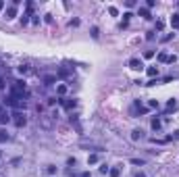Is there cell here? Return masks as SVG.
I'll use <instances>...</instances> for the list:
<instances>
[{"instance_id":"cell-1","label":"cell","mask_w":179,"mask_h":177,"mask_svg":"<svg viewBox=\"0 0 179 177\" xmlns=\"http://www.w3.org/2000/svg\"><path fill=\"white\" fill-rule=\"evenodd\" d=\"M129 69H133V71H142V69H144V63H142V58H138V56L129 58Z\"/></svg>"},{"instance_id":"cell-2","label":"cell","mask_w":179,"mask_h":177,"mask_svg":"<svg viewBox=\"0 0 179 177\" xmlns=\"http://www.w3.org/2000/svg\"><path fill=\"white\" fill-rule=\"evenodd\" d=\"M11 117H15L13 121H15V125H17V127H23V125L27 123V119H25V115H23V113H15V115H11Z\"/></svg>"},{"instance_id":"cell-3","label":"cell","mask_w":179,"mask_h":177,"mask_svg":"<svg viewBox=\"0 0 179 177\" xmlns=\"http://www.w3.org/2000/svg\"><path fill=\"white\" fill-rule=\"evenodd\" d=\"M4 17H6V19H15V17H17V6H9L6 13H4Z\"/></svg>"},{"instance_id":"cell-4","label":"cell","mask_w":179,"mask_h":177,"mask_svg":"<svg viewBox=\"0 0 179 177\" xmlns=\"http://www.w3.org/2000/svg\"><path fill=\"white\" fill-rule=\"evenodd\" d=\"M56 83V75H44V85H54Z\"/></svg>"},{"instance_id":"cell-5","label":"cell","mask_w":179,"mask_h":177,"mask_svg":"<svg viewBox=\"0 0 179 177\" xmlns=\"http://www.w3.org/2000/svg\"><path fill=\"white\" fill-rule=\"evenodd\" d=\"M60 104H63L65 108H75V100H69V98H63Z\"/></svg>"},{"instance_id":"cell-6","label":"cell","mask_w":179,"mask_h":177,"mask_svg":"<svg viewBox=\"0 0 179 177\" xmlns=\"http://www.w3.org/2000/svg\"><path fill=\"white\" fill-rule=\"evenodd\" d=\"M171 27H173V29H179V13H175V15L171 17Z\"/></svg>"},{"instance_id":"cell-7","label":"cell","mask_w":179,"mask_h":177,"mask_svg":"<svg viewBox=\"0 0 179 177\" xmlns=\"http://www.w3.org/2000/svg\"><path fill=\"white\" fill-rule=\"evenodd\" d=\"M138 15H140V17H144V19H152V17H150V11H148V9H144V6H140V9H138Z\"/></svg>"},{"instance_id":"cell-8","label":"cell","mask_w":179,"mask_h":177,"mask_svg":"<svg viewBox=\"0 0 179 177\" xmlns=\"http://www.w3.org/2000/svg\"><path fill=\"white\" fill-rule=\"evenodd\" d=\"M98 161H100L98 154H90V156H87V165H96Z\"/></svg>"},{"instance_id":"cell-9","label":"cell","mask_w":179,"mask_h":177,"mask_svg":"<svg viewBox=\"0 0 179 177\" xmlns=\"http://www.w3.org/2000/svg\"><path fill=\"white\" fill-rule=\"evenodd\" d=\"M146 73H148L150 77H156V75H158V67H148Z\"/></svg>"},{"instance_id":"cell-10","label":"cell","mask_w":179,"mask_h":177,"mask_svg":"<svg viewBox=\"0 0 179 177\" xmlns=\"http://www.w3.org/2000/svg\"><path fill=\"white\" fill-rule=\"evenodd\" d=\"M175 108H177V102H175V98H171V100L167 102V110L171 113V110H175Z\"/></svg>"},{"instance_id":"cell-11","label":"cell","mask_w":179,"mask_h":177,"mask_svg":"<svg viewBox=\"0 0 179 177\" xmlns=\"http://www.w3.org/2000/svg\"><path fill=\"white\" fill-rule=\"evenodd\" d=\"M108 175H110V177H119V175H121V169H119V167H113V169L108 171Z\"/></svg>"},{"instance_id":"cell-12","label":"cell","mask_w":179,"mask_h":177,"mask_svg":"<svg viewBox=\"0 0 179 177\" xmlns=\"http://www.w3.org/2000/svg\"><path fill=\"white\" fill-rule=\"evenodd\" d=\"M11 121V115L9 113H2V115H0V123H2V125H6Z\"/></svg>"},{"instance_id":"cell-13","label":"cell","mask_w":179,"mask_h":177,"mask_svg":"<svg viewBox=\"0 0 179 177\" xmlns=\"http://www.w3.org/2000/svg\"><path fill=\"white\" fill-rule=\"evenodd\" d=\"M131 140H142V131L140 129H133L131 131Z\"/></svg>"},{"instance_id":"cell-14","label":"cell","mask_w":179,"mask_h":177,"mask_svg":"<svg viewBox=\"0 0 179 177\" xmlns=\"http://www.w3.org/2000/svg\"><path fill=\"white\" fill-rule=\"evenodd\" d=\"M9 140V134H6V129H0V142H6Z\"/></svg>"},{"instance_id":"cell-15","label":"cell","mask_w":179,"mask_h":177,"mask_svg":"<svg viewBox=\"0 0 179 177\" xmlns=\"http://www.w3.org/2000/svg\"><path fill=\"white\" fill-rule=\"evenodd\" d=\"M158 60H161V63H169V54H167V52H161V54H158Z\"/></svg>"},{"instance_id":"cell-16","label":"cell","mask_w":179,"mask_h":177,"mask_svg":"<svg viewBox=\"0 0 179 177\" xmlns=\"http://www.w3.org/2000/svg\"><path fill=\"white\" fill-rule=\"evenodd\" d=\"M56 92H58V94L63 96V94L67 92V85H65V83H60V85H56Z\"/></svg>"},{"instance_id":"cell-17","label":"cell","mask_w":179,"mask_h":177,"mask_svg":"<svg viewBox=\"0 0 179 177\" xmlns=\"http://www.w3.org/2000/svg\"><path fill=\"white\" fill-rule=\"evenodd\" d=\"M152 129H161V119H152Z\"/></svg>"},{"instance_id":"cell-18","label":"cell","mask_w":179,"mask_h":177,"mask_svg":"<svg viewBox=\"0 0 179 177\" xmlns=\"http://www.w3.org/2000/svg\"><path fill=\"white\" fill-rule=\"evenodd\" d=\"M131 17H133V15H131V13H125V15H123V23H121V25H123V27H125V25H127V21H129V19H131Z\"/></svg>"},{"instance_id":"cell-19","label":"cell","mask_w":179,"mask_h":177,"mask_svg":"<svg viewBox=\"0 0 179 177\" xmlns=\"http://www.w3.org/2000/svg\"><path fill=\"white\" fill-rule=\"evenodd\" d=\"M19 73H21V75L29 73V67H27V65H21V67H19Z\"/></svg>"},{"instance_id":"cell-20","label":"cell","mask_w":179,"mask_h":177,"mask_svg":"<svg viewBox=\"0 0 179 177\" xmlns=\"http://www.w3.org/2000/svg\"><path fill=\"white\" fill-rule=\"evenodd\" d=\"M108 13L113 15V17H117L119 15V11H117V6H108Z\"/></svg>"},{"instance_id":"cell-21","label":"cell","mask_w":179,"mask_h":177,"mask_svg":"<svg viewBox=\"0 0 179 177\" xmlns=\"http://www.w3.org/2000/svg\"><path fill=\"white\" fill-rule=\"evenodd\" d=\"M148 108H158V102H156V100H148Z\"/></svg>"},{"instance_id":"cell-22","label":"cell","mask_w":179,"mask_h":177,"mask_svg":"<svg viewBox=\"0 0 179 177\" xmlns=\"http://www.w3.org/2000/svg\"><path fill=\"white\" fill-rule=\"evenodd\" d=\"M152 56H154V50H146L144 52V58H152Z\"/></svg>"},{"instance_id":"cell-23","label":"cell","mask_w":179,"mask_h":177,"mask_svg":"<svg viewBox=\"0 0 179 177\" xmlns=\"http://www.w3.org/2000/svg\"><path fill=\"white\" fill-rule=\"evenodd\" d=\"M58 75H60V77H67V75H69V71H67V69H58Z\"/></svg>"},{"instance_id":"cell-24","label":"cell","mask_w":179,"mask_h":177,"mask_svg":"<svg viewBox=\"0 0 179 177\" xmlns=\"http://www.w3.org/2000/svg\"><path fill=\"white\" fill-rule=\"evenodd\" d=\"M27 17H29V15H23V17H21V23H23V25L29 23V19H27Z\"/></svg>"},{"instance_id":"cell-25","label":"cell","mask_w":179,"mask_h":177,"mask_svg":"<svg viewBox=\"0 0 179 177\" xmlns=\"http://www.w3.org/2000/svg\"><path fill=\"white\" fill-rule=\"evenodd\" d=\"M171 38H173V33H167V36H163V38H161V40H163V42H169V40H171Z\"/></svg>"},{"instance_id":"cell-26","label":"cell","mask_w":179,"mask_h":177,"mask_svg":"<svg viewBox=\"0 0 179 177\" xmlns=\"http://www.w3.org/2000/svg\"><path fill=\"white\" fill-rule=\"evenodd\" d=\"M108 171H110V169H108L106 165H102V167H100V173H108Z\"/></svg>"},{"instance_id":"cell-27","label":"cell","mask_w":179,"mask_h":177,"mask_svg":"<svg viewBox=\"0 0 179 177\" xmlns=\"http://www.w3.org/2000/svg\"><path fill=\"white\" fill-rule=\"evenodd\" d=\"M6 87V83H4V79H0V90H4Z\"/></svg>"},{"instance_id":"cell-28","label":"cell","mask_w":179,"mask_h":177,"mask_svg":"<svg viewBox=\"0 0 179 177\" xmlns=\"http://www.w3.org/2000/svg\"><path fill=\"white\" fill-rule=\"evenodd\" d=\"M4 9V0H0V11H2Z\"/></svg>"},{"instance_id":"cell-29","label":"cell","mask_w":179,"mask_h":177,"mask_svg":"<svg viewBox=\"0 0 179 177\" xmlns=\"http://www.w3.org/2000/svg\"><path fill=\"white\" fill-rule=\"evenodd\" d=\"M136 177H146V175L144 173H136Z\"/></svg>"},{"instance_id":"cell-30","label":"cell","mask_w":179,"mask_h":177,"mask_svg":"<svg viewBox=\"0 0 179 177\" xmlns=\"http://www.w3.org/2000/svg\"><path fill=\"white\" fill-rule=\"evenodd\" d=\"M0 115H2V106H0Z\"/></svg>"},{"instance_id":"cell-31","label":"cell","mask_w":179,"mask_h":177,"mask_svg":"<svg viewBox=\"0 0 179 177\" xmlns=\"http://www.w3.org/2000/svg\"><path fill=\"white\" fill-rule=\"evenodd\" d=\"M0 156H2V152H0Z\"/></svg>"}]
</instances>
